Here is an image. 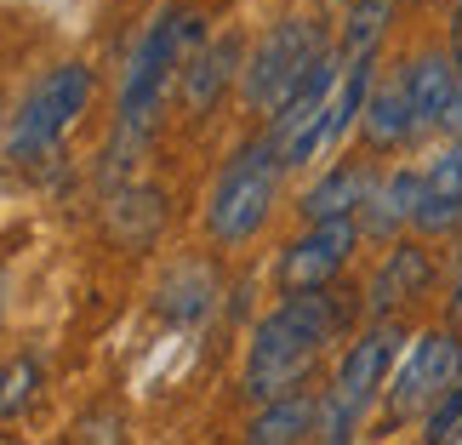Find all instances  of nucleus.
I'll list each match as a JSON object with an SVG mask.
<instances>
[{"label": "nucleus", "mask_w": 462, "mask_h": 445, "mask_svg": "<svg viewBox=\"0 0 462 445\" xmlns=\"http://www.w3.org/2000/svg\"><path fill=\"white\" fill-rule=\"evenodd\" d=\"M343 326H348V314L331 292H297L274 314H263L252 331V354H245V377H240L245 400L274 405V400L303 394L314 360L326 354V343Z\"/></svg>", "instance_id": "1"}, {"label": "nucleus", "mask_w": 462, "mask_h": 445, "mask_svg": "<svg viewBox=\"0 0 462 445\" xmlns=\"http://www.w3.org/2000/svg\"><path fill=\"white\" fill-rule=\"evenodd\" d=\"M319 58H331L326 29H319L314 17H286V23H274L252 46V58L240 69V97L274 120L297 92H303V80L319 69Z\"/></svg>", "instance_id": "2"}, {"label": "nucleus", "mask_w": 462, "mask_h": 445, "mask_svg": "<svg viewBox=\"0 0 462 445\" xmlns=\"http://www.w3.org/2000/svg\"><path fill=\"white\" fill-rule=\"evenodd\" d=\"M92 103V69L86 63H58L34 80V92L23 97V109L12 115L6 132V160L12 166H41L58 154V144L69 137V126L86 115Z\"/></svg>", "instance_id": "3"}, {"label": "nucleus", "mask_w": 462, "mask_h": 445, "mask_svg": "<svg viewBox=\"0 0 462 445\" xmlns=\"http://www.w3.org/2000/svg\"><path fill=\"white\" fill-rule=\"evenodd\" d=\"M280 172H286V166H280V149L269 144V132L228 160V166L217 172V183H211V200H206V228H211V240H223V246L252 240L257 228L269 223V211H274Z\"/></svg>", "instance_id": "4"}, {"label": "nucleus", "mask_w": 462, "mask_h": 445, "mask_svg": "<svg viewBox=\"0 0 462 445\" xmlns=\"http://www.w3.org/2000/svg\"><path fill=\"white\" fill-rule=\"evenodd\" d=\"M400 326L394 320H377L371 331H360L343 354V366H337L331 377V394L319 400V434L331 445H348V434L360 429V417L377 405V394L388 388V371L400 360Z\"/></svg>", "instance_id": "5"}, {"label": "nucleus", "mask_w": 462, "mask_h": 445, "mask_svg": "<svg viewBox=\"0 0 462 445\" xmlns=\"http://www.w3.org/2000/svg\"><path fill=\"white\" fill-rule=\"evenodd\" d=\"M189 46H206L200 41V17H194V12H166V17H154V23H149V34L132 51L126 80H120V126H126V132H143L149 120H154L160 92H166L171 69L183 63Z\"/></svg>", "instance_id": "6"}, {"label": "nucleus", "mask_w": 462, "mask_h": 445, "mask_svg": "<svg viewBox=\"0 0 462 445\" xmlns=\"http://www.w3.org/2000/svg\"><path fill=\"white\" fill-rule=\"evenodd\" d=\"M451 383H462V343L451 326L439 331H422L411 354L400 360V371L388 377V417H429L434 400L446 394Z\"/></svg>", "instance_id": "7"}, {"label": "nucleus", "mask_w": 462, "mask_h": 445, "mask_svg": "<svg viewBox=\"0 0 462 445\" xmlns=\"http://www.w3.org/2000/svg\"><path fill=\"white\" fill-rule=\"evenodd\" d=\"M354 246H360V223H319L309 235H297L280 252V286H286V297L326 292L343 274V263L354 257Z\"/></svg>", "instance_id": "8"}, {"label": "nucleus", "mask_w": 462, "mask_h": 445, "mask_svg": "<svg viewBox=\"0 0 462 445\" xmlns=\"http://www.w3.org/2000/svg\"><path fill=\"white\" fill-rule=\"evenodd\" d=\"M400 80H405L417 126H446L451 109H457V92H462V69H457L451 51H422Z\"/></svg>", "instance_id": "9"}, {"label": "nucleus", "mask_w": 462, "mask_h": 445, "mask_svg": "<svg viewBox=\"0 0 462 445\" xmlns=\"http://www.w3.org/2000/svg\"><path fill=\"white\" fill-rule=\"evenodd\" d=\"M429 286H434V257L405 240V246H394V252L383 257V269L371 274L365 309L371 314H394V309H405V302H417Z\"/></svg>", "instance_id": "10"}, {"label": "nucleus", "mask_w": 462, "mask_h": 445, "mask_svg": "<svg viewBox=\"0 0 462 445\" xmlns=\"http://www.w3.org/2000/svg\"><path fill=\"white\" fill-rule=\"evenodd\" d=\"M240 34H217V41L194 46V58L183 69V109L189 115H206L211 103L223 97V86L240 75Z\"/></svg>", "instance_id": "11"}, {"label": "nucleus", "mask_w": 462, "mask_h": 445, "mask_svg": "<svg viewBox=\"0 0 462 445\" xmlns=\"http://www.w3.org/2000/svg\"><path fill=\"white\" fill-rule=\"evenodd\" d=\"M365 200H371V172L360 166V160H343V166H331L303 194V218H309V228H319V223H354V211H365Z\"/></svg>", "instance_id": "12"}, {"label": "nucleus", "mask_w": 462, "mask_h": 445, "mask_svg": "<svg viewBox=\"0 0 462 445\" xmlns=\"http://www.w3.org/2000/svg\"><path fill=\"white\" fill-rule=\"evenodd\" d=\"M462 223V144L446 149L422 172V200H417V228L422 235H451Z\"/></svg>", "instance_id": "13"}, {"label": "nucleus", "mask_w": 462, "mask_h": 445, "mask_svg": "<svg viewBox=\"0 0 462 445\" xmlns=\"http://www.w3.org/2000/svg\"><path fill=\"white\" fill-rule=\"evenodd\" d=\"M309 434H319V400L309 394H291V400H274L245 422V440L240 445H303Z\"/></svg>", "instance_id": "14"}, {"label": "nucleus", "mask_w": 462, "mask_h": 445, "mask_svg": "<svg viewBox=\"0 0 462 445\" xmlns=\"http://www.w3.org/2000/svg\"><path fill=\"white\" fill-rule=\"evenodd\" d=\"M166 228V194L160 189H120L109 200V235L132 252H149Z\"/></svg>", "instance_id": "15"}, {"label": "nucleus", "mask_w": 462, "mask_h": 445, "mask_svg": "<svg viewBox=\"0 0 462 445\" xmlns=\"http://www.w3.org/2000/svg\"><path fill=\"white\" fill-rule=\"evenodd\" d=\"M417 200H422V177L417 172H388L365 200V235H400L405 223H417Z\"/></svg>", "instance_id": "16"}, {"label": "nucleus", "mask_w": 462, "mask_h": 445, "mask_svg": "<svg viewBox=\"0 0 462 445\" xmlns=\"http://www.w3.org/2000/svg\"><path fill=\"white\" fill-rule=\"evenodd\" d=\"M365 144L371 149H400L405 137L417 132V115H411V97H405V80H377V92L365 103Z\"/></svg>", "instance_id": "17"}, {"label": "nucleus", "mask_w": 462, "mask_h": 445, "mask_svg": "<svg viewBox=\"0 0 462 445\" xmlns=\"http://www.w3.org/2000/svg\"><path fill=\"white\" fill-rule=\"evenodd\" d=\"M154 297H160V314L166 320L189 326V320H206V309L217 302V274H211L206 263H183V269L166 274V286H160Z\"/></svg>", "instance_id": "18"}, {"label": "nucleus", "mask_w": 462, "mask_h": 445, "mask_svg": "<svg viewBox=\"0 0 462 445\" xmlns=\"http://www.w3.org/2000/svg\"><path fill=\"white\" fill-rule=\"evenodd\" d=\"M388 17H394V0H360V6L348 12V23H343V63L354 58H377V41H383V29H388Z\"/></svg>", "instance_id": "19"}, {"label": "nucleus", "mask_w": 462, "mask_h": 445, "mask_svg": "<svg viewBox=\"0 0 462 445\" xmlns=\"http://www.w3.org/2000/svg\"><path fill=\"white\" fill-rule=\"evenodd\" d=\"M41 394V360L34 354H17V360L0 366V422L23 417V405Z\"/></svg>", "instance_id": "20"}, {"label": "nucleus", "mask_w": 462, "mask_h": 445, "mask_svg": "<svg viewBox=\"0 0 462 445\" xmlns=\"http://www.w3.org/2000/svg\"><path fill=\"white\" fill-rule=\"evenodd\" d=\"M457 429H462V383H451L446 394L434 400V412L422 417V440H429V445H451Z\"/></svg>", "instance_id": "21"}, {"label": "nucleus", "mask_w": 462, "mask_h": 445, "mask_svg": "<svg viewBox=\"0 0 462 445\" xmlns=\"http://www.w3.org/2000/svg\"><path fill=\"white\" fill-rule=\"evenodd\" d=\"M451 331L462 337V286H457V297H451Z\"/></svg>", "instance_id": "22"}, {"label": "nucleus", "mask_w": 462, "mask_h": 445, "mask_svg": "<svg viewBox=\"0 0 462 445\" xmlns=\"http://www.w3.org/2000/svg\"><path fill=\"white\" fill-rule=\"evenodd\" d=\"M451 58H457V69H462V34H457V46H451Z\"/></svg>", "instance_id": "23"}, {"label": "nucleus", "mask_w": 462, "mask_h": 445, "mask_svg": "<svg viewBox=\"0 0 462 445\" xmlns=\"http://www.w3.org/2000/svg\"><path fill=\"white\" fill-rule=\"evenodd\" d=\"M451 445H462V429H457V440H451Z\"/></svg>", "instance_id": "24"}]
</instances>
